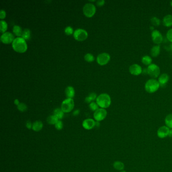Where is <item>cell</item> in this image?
Listing matches in <instances>:
<instances>
[{
	"label": "cell",
	"mask_w": 172,
	"mask_h": 172,
	"mask_svg": "<svg viewBox=\"0 0 172 172\" xmlns=\"http://www.w3.org/2000/svg\"><path fill=\"white\" fill-rule=\"evenodd\" d=\"M129 71L130 74L133 75L138 76L141 74L142 72V69L140 65L137 64H134L130 66Z\"/></svg>",
	"instance_id": "13"
},
{
	"label": "cell",
	"mask_w": 172,
	"mask_h": 172,
	"mask_svg": "<svg viewBox=\"0 0 172 172\" xmlns=\"http://www.w3.org/2000/svg\"><path fill=\"white\" fill-rule=\"evenodd\" d=\"M30 36H31V33L30 30L28 28H26L23 30L21 36L24 40H29L30 38Z\"/></svg>",
	"instance_id": "27"
},
{
	"label": "cell",
	"mask_w": 172,
	"mask_h": 172,
	"mask_svg": "<svg viewBox=\"0 0 172 172\" xmlns=\"http://www.w3.org/2000/svg\"><path fill=\"white\" fill-rule=\"evenodd\" d=\"M65 32L67 35H71L73 32V29L71 26H67L65 28Z\"/></svg>",
	"instance_id": "34"
},
{
	"label": "cell",
	"mask_w": 172,
	"mask_h": 172,
	"mask_svg": "<svg viewBox=\"0 0 172 172\" xmlns=\"http://www.w3.org/2000/svg\"><path fill=\"white\" fill-rule=\"evenodd\" d=\"M59 120V119L54 115L49 116L47 118V122L50 125H55Z\"/></svg>",
	"instance_id": "22"
},
{
	"label": "cell",
	"mask_w": 172,
	"mask_h": 172,
	"mask_svg": "<svg viewBox=\"0 0 172 172\" xmlns=\"http://www.w3.org/2000/svg\"><path fill=\"white\" fill-rule=\"evenodd\" d=\"M160 84L155 79H150L145 83L144 88L146 92L149 94H153L159 90Z\"/></svg>",
	"instance_id": "3"
},
{
	"label": "cell",
	"mask_w": 172,
	"mask_h": 172,
	"mask_svg": "<svg viewBox=\"0 0 172 172\" xmlns=\"http://www.w3.org/2000/svg\"><path fill=\"white\" fill-rule=\"evenodd\" d=\"M165 123L166 126L170 129H172V114H169L165 117Z\"/></svg>",
	"instance_id": "21"
},
{
	"label": "cell",
	"mask_w": 172,
	"mask_h": 172,
	"mask_svg": "<svg viewBox=\"0 0 172 172\" xmlns=\"http://www.w3.org/2000/svg\"><path fill=\"white\" fill-rule=\"evenodd\" d=\"M147 72L148 74L150 77L155 79L158 78L160 75L161 70L159 66L155 64H152L148 66Z\"/></svg>",
	"instance_id": "4"
},
{
	"label": "cell",
	"mask_w": 172,
	"mask_h": 172,
	"mask_svg": "<svg viewBox=\"0 0 172 172\" xmlns=\"http://www.w3.org/2000/svg\"><path fill=\"white\" fill-rule=\"evenodd\" d=\"M65 94L66 96L68 98H73L75 96V90H74V88L69 86L65 89Z\"/></svg>",
	"instance_id": "19"
},
{
	"label": "cell",
	"mask_w": 172,
	"mask_h": 172,
	"mask_svg": "<svg viewBox=\"0 0 172 172\" xmlns=\"http://www.w3.org/2000/svg\"><path fill=\"white\" fill-rule=\"evenodd\" d=\"M96 122L92 119H86L83 121L82 126L86 130H91L96 126Z\"/></svg>",
	"instance_id": "14"
},
{
	"label": "cell",
	"mask_w": 172,
	"mask_h": 172,
	"mask_svg": "<svg viewBox=\"0 0 172 172\" xmlns=\"http://www.w3.org/2000/svg\"><path fill=\"white\" fill-rule=\"evenodd\" d=\"M169 137H172V129L170 130V132H169Z\"/></svg>",
	"instance_id": "41"
},
{
	"label": "cell",
	"mask_w": 172,
	"mask_h": 172,
	"mask_svg": "<svg viewBox=\"0 0 172 172\" xmlns=\"http://www.w3.org/2000/svg\"><path fill=\"white\" fill-rule=\"evenodd\" d=\"M84 59L87 62H92L94 60V57L92 54L88 53V54H86L84 56Z\"/></svg>",
	"instance_id": "31"
},
{
	"label": "cell",
	"mask_w": 172,
	"mask_h": 172,
	"mask_svg": "<svg viewBox=\"0 0 172 172\" xmlns=\"http://www.w3.org/2000/svg\"><path fill=\"white\" fill-rule=\"evenodd\" d=\"M107 116V111L103 108H99L96 111L94 114V118L96 121H103Z\"/></svg>",
	"instance_id": "8"
},
{
	"label": "cell",
	"mask_w": 172,
	"mask_h": 172,
	"mask_svg": "<svg viewBox=\"0 0 172 172\" xmlns=\"http://www.w3.org/2000/svg\"><path fill=\"white\" fill-rule=\"evenodd\" d=\"M169 76L166 73H163V74H161V75H159L158 79V82H159L160 86H163L165 85L168 82V81L169 80Z\"/></svg>",
	"instance_id": "15"
},
{
	"label": "cell",
	"mask_w": 172,
	"mask_h": 172,
	"mask_svg": "<svg viewBox=\"0 0 172 172\" xmlns=\"http://www.w3.org/2000/svg\"><path fill=\"white\" fill-rule=\"evenodd\" d=\"M17 109L21 112H25L27 109V106L24 103H21L17 105Z\"/></svg>",
	"instance_id": "30"
},
{
	"label": "cell",
	"mask_w": 172,
	"mask_h": 172,
	"mask_svg": "<svg viewBox=\"0 0 172 172\" xmlns=\"http://www.w3.org/2000/svg\"><path fill=\"white\" fill-rule=\"evenodd\" d=\"M120 172H126V171H125V170H123V171H120Z\"/></svg>",
	"instance_id": "43"
},
{
	"label": "cell",
	"mask_w": 172,
	"mask_h": 172,
	"mask_svg": "<svg viewBox=\"0 0 172 172\" xmlns=\"http://www.w3.org/2000/svg\"><path fill=\"white\" fill-rule=\"evenodd\" d=\"M14 39L13 34L10 32H6L3 34L1 36V42L5 44H9L13 43Z\"/></svg>",
	"instance_id": "10"
},
{
	"label": "cell",
	"mask_w": 172,
	"mask_h": 172,
	"mask_svg": "<svg viewBox=\"0 0 172 172\" xmlns=\"http://www.w3.org/2000/svg\"><path fill=\"white\" fill-rule=\"evenodd\" d=\"M74 107V101L72 98H68L63 101L61 105V109L64 113H69L72 111Z\"/></svg>",
	"instance_id": "5"
},
{
	"label": "cell",
	"mask_w": 172,
	"mask_h": 172,
	"mask_svg": "<svg viewBox=\"0 0 172 172\" xmlns=\"http://www.w3.org/2000/svg\"><path fill=\"white\" fill-rule=\"evenodd\" d=\"M161 52V47L159 45H156L152 47L150 50V54L153 57H157Z\"/></svg>",
	"instance_id": "18"
},
{
	"label": "cell",
	"mask_w": 172,
	"mask_h": 172,
	"mask_svg": "<svg viewBox=\"0 0 172 172\" xmlns=\"http://www.w3.org/2000/svg\"><path fill=\"white\" fill-rule=\"evenodd\" d=\"M113 167L116 170L121 171H123L125 168L124 163L121 161H116L113 163Z\"/></svg>",
	"instance_id": "20"
},
{
	"label": "cell",
	"mask_w": 172,
	"mask_h": 172,
	"mask_svg": "<svg viewBox=\"0 0 172 172\" xmlns=\"http://www.w3.org/2000/svg\"><path fill=\"white\" fill-rule=\"evenodd\" d=\"M152 58L150 56H148V55L143 56L141 59V62L143 64L148 66L150 64H152Z\"/></svg>",
	"instance_id": "23"
},
{
	"label": "cell",
	"mask_w": 172,
	"mask_h": 172,
	"mask_svg": "<svg viewBox=\"0 0 172 172\" xmlns=\"http://www.w3.org/2000/svg\"><path fill=\"white\" fill-rule=\"evenodd\" d=\"M97 97L98 96H96V94H95L94 92H92L85 98V101L87 103H92V101H94L96 98V99Z\"/></svg>",
	"instance_id": "28"
},
{
	"label": "cell",
	"mask_w": 172,
	"mask_h": 172,
	"mask_svg": "<svg viewBox=\"0 0 172 172\" xmlns=\"http://www.w3.org/2000/svg\"><path fill=\"white\" fill-rule=\"evenodd\" d=\"M152 38L154 43L159 45L163 42V37L161 32L158 30H154L152 33Z\"/></svg>",
	"instance_id": "11"
},
{
	"label": "cell",
	"mask_w": 172,
	"mask_h": 172,
	"mask_svg": "<svg viewBox=\"0 0 172 172\" xmlns=\"http://www.w3.org/2000/svg\"><path fill=\"white\" fill-rule=\"evenodd\" d=\"M152 25L154 26H159L161 24V20L156 17H153L150 20Z\"/></svg>",
	"instance_id": "29"
},
{
	"label": "cell",
	"mask_w": 172,
	"mask_h": 172,
	"mask_svg": "<svg viewBox=\"0 0 172 172\" xmlns=\"http://www.w3.org/2000/svg\"><path fill=\"white\" fill-rule=\"evenodd\" d=\"M90 108L91 109L92 111H96L97 109H98V105L96 103H94V102H92V103H90V105H89Z\"/></svg>",
	"instance_id": "32"
},
{
	"label": "cell",
	"mask_w": 172,
	"mask_h": 172,
	"mask_svg": "<svg viewBox=\"0 0 172 172\" xmlns=\"http://www.w3.org/2000/svg\"><path fill=\"white\" fill-rule=\"evenodd\" d=\"M170 129L166 126H162L157 131V135L159 138L163 139L169 136Z\"/></svg>",
	"instance_id": "12"
},
{
	"label": "cell",
	"mask_w": 172,
	"mask_h": 172,
	"mask_svg": "<svg viewBox=\"0 0 172 172\" xmlns=\"http://www.w3.org/2000/svg\"><path fill=\"white\" fill-rule=\"evenodd\" d=\"M170 5H171V6L172 7V1H171L170 2Z\"/></svg>",
	"instance_id": "42"
},
{
	"label": "cell",
	"mask_w": 172,
	"mask_h": 172,
	"mask_svg": "<svg viewBox=\"0 0 172 172\" xmlns=\"http://www.w3.org/2000/svg\"><path fill=\"white\" fill-rule=\"evenodd\" d=\"M43 125L42 121H36L32 123V129L34 131L38 132L43 129Z\"/></svg>",
	"instance_id": "17"
},
{
	"label": "cell",
	"mask_w": 172,
	"mask_h": 172,
	"mask_svg": "<svg viewBox=\"0 0 172 172\" xmlns=\"http://www.w3.org/2000/svg\"><path fill=\"white\" fill-rule=\"evenodd\" d=\"M163 23L165 27H171L172 26V15L168 14L165 15L163 19Z\"/></svg>",
	"instance_id": "16"
},
{
	"label": "cell",
	"mask_w": 172,
	"mask_h": 172,
	"mask_svg": "<svg viewBox=\"0 0 172 172\" xmlns=\"http://www.w3.org/2000/svg\"><path fill=\"white\" fill-rule=\"evenodd\" d=\"M20 103L19 101L18 100V99H15V100H14V103H15V105H19V104Z\"/></svg>",
	"instance_id": "40"
},
{
	"label": "cell",
	"mask_w": 172,
	"mask_h": 172,
	"mask_svg": "<svg viewBox=\"0 0 172 172\" xmlns=\"http://www.w3.org/2000/svg\"><path fill=\"white\" fill-rule=\"evenodd\" d=\"M111 59V56L107 53H103L99 54L96 59L97 62L98 64L103 66L107 64Z\"/></svg>",
	"instance_id": "9"
},
{
	"label": "cell",
	"mask_w": 172,
	"mask_h": 172,
	"mask_svg": "<svg viewBox=\"0 0 172 172\" xmlns=\"http://www.w3.org/2000/svg\"><path fill=\"white\" fill-rule=\"evenodd\" d=\"M96 102L99 107L105 109L111 105V98L108 94H101L97 97Z\"/></svg>",
	"instance_id": "2"
},
{
	"label": "cell",
	"mask_w": 172,
	"mask_h": 172,
	"mask_svg": "<svg viewBox=\"0 0 172 172\" xmlns=\"http://www.w3.org/2000/svg\"><path fill=\"white\" fill-rule=\"evenodd\" d=\"M26 127H27V129H31L32 127V124L31 123L30 121H27L26 123Z\"/></svg>",
	"instance_id": "37"
},
{
	"label": "cell",
	"mask_w": 172,
	"mask_h": 172,
	"mask_svg": "<svg viewBox=\"0 0 172 172\" xmlns=\"http://www.w3.org/2000/svg\"><path fill=\"white\" fill-rule=\"evenodd\" d=\"M171 49H172V45H171Z\"/></svg>",
	"instance_id": "44"
},
{
	"label": "cell",
	"mask_w": 172,
	"mask_h": 172,
	"mask_svg": "<svg viewBox=\"0 0 172 172\" xmlns=\"http://www.w3.org/2000/svg\"><path fill=\"white\" fill-rule=\"evenodd\" d=\"M96 11V6L92 3H86L83 8V13L87 17H92Z\"/></svg>",
	"instance_id": "6"
},
{
	"label": "cell",
	"mask_w": 172,
	"mask_h": 172,
	"mask_svg": "<svg viewBox=\"0 0 172 172\" xmlns=\"http://www.w3.org/2000/svg\"><path fill=\"white\" fill-rule=\"evenodd\" d=\"M167 38L169 41L172 43V28L169 29L167 33Z\"/></svg>",
	"instance_id": "35"
},
{
	"label": "cell",
	"mask_w": 172,
	"mask_h": 172,
	"mask_svg": "<svg viewBox=\"0 0 172 172\" xmlns=\"http://www.w3.org/2000/svg\"><path fill=\"white\" fill-rule=\"evenodd\" d=\"M105 3V1L104 0H98L96 2V5L98 6H102Z\"/></svg>",
	"instance_id": "38"
},
{
	"label": "cell",
	"mask_w": 172,
	"mask_h": 172,
	"mask_svg": "<svg viewBox=\"0 0 172 172\" xmlns=\"http://www.w3.org/2000/svg\"><path fill=\"white\" fill-rule=\"evenodd\" d=\"M54 113V115H55L59 119V120L62 119L63 118L64 115V113L63 112L62 109H59V108L55 109Z\"/></svg>",
	"instance_id": "25"
},
{
	"label": "cell",
	"mask_w": 172,
	"mask_h": 172,
	"mask_svg": "<svg viewBox=\"0 0 172 172\" xmlns=\"http://www.w3.org/2000/svg\"><path fill=\"white\" fill-rule=\"evenodd\" d=\"M0 31L1 33L4 34L6 32L5 31L7 30V28H8V25L6 21L4 20H1L0 22Z\"/></svg>",
	"instance_id": "26"
},
{
	"label": "cell",
	"mask_w": 172,
	"mask_h": 172,
	"mask_svg": "<svg viewBox=\"0 0 172 172\" xmlns=\"http://www.w3.org/2000/svg\"><path fill=\"white\" fill-rule=\"evenodd\" d=\"M13 32L16 36H21L23 32L22 29L19 26L15 25L14 26L13 28Z\"/></svg>",
	"instance_id": "24"
},
{
	"label": "cell",
	"mask_w": 172,
	"mask_h": 172,
	"mask_svg": "<svg viewBox=\"0 0 172 172\" xmlns=\"http://www.w3.org/2000/svg\"><path fill=\"white\" fill-rule=\"evenodd\" d=\"M55 126L56 129L58 130L62 129L63 128V123L62 121L59 120L55 125Z\"/></svg>",
	"instance_id": "33"
},
{
	"label": "cell",
	"mask_w": 172,
	"mask_h": 172,
	"mask_svg": "<svg viewBox=\"0 0 172 172\" xmlns=\"http://www.w3.org/2000/svg\"><path fill=\"white\" fill-rule=\"evenodd\" d=\"M79 113H80V111L79 109H76L73 112V114L74 116H77L79 114Z\"/></svg>",
	"instance_id": "39"
},
{
	"label": "cell",
	"mask_w": 172,
	"mask_h": 172,
	"mask_svg": "<svg viewBox=\"0 0 172 172\" xmlns=\"http://www.w3.org/2000/svg\"><path fill=\"white\" fill-rule=\"evenodd\" d=\"M74 38L78 41H83L87 38L88 34L84 29L78 28L75 30L73 34Z\"/></svg>",
	"instance_id": "7"
},
{
	"label": "cell",
	"mask_w": 172,
	"mask_h": 172,
	"mask_svg": "<svg viewBox=\"0 0 172 172\" xmlns=\"http://www.w3.org/2000/svg\"><path fill=\"white\" fill-rule=\"evenodd\" d=\"M12 45L14 51L20 53H24L27 49L26 42L25 40L22 37H18L15 38Z\"/></svg>",
	"instance_id": "1"
},
{
	"label": "cell",
	"mask_w": 172,
	"mask_h": 172,
	"mask_svg": "<svg viewBox=\"0 0 172 172\" xmlns=\"http://www.w3.org/2000/svg\"><path fill=\"white\" fill-rule=\"evenodd\" d=\"M6 12L3 9H2L1 10V11H0V18L1 19H4L5 18V17H6Z\"/></svg>",
	"instance_id": "36"
}]
</instances>
